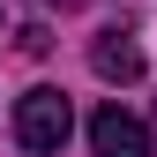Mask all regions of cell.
Returning <instances> with one entry per match:
<instances>
[{
  "label": "cell",
  "instance_id": "7a4b0ae2",
  "mask_svg": "<svg viewBox=\"0 0 157 157\" xmlns=\"http://www.w3.org/2000/svg\"><path fill=\"white\" fill-rule=\"evenodd\" d=\"M90 150L97 157H150V127L120 105H97L90 112Z\"/></svg>",
  "mask_w": 157,
  "mask_h": 157
},
{
  "label": "cell",
  "instance_id": "3957f363",
  "mask_svg": "<svg viewBox=\"0 0 157 157\" xmlns=\"http://www.w3.org/2000/svg\"><path fill=\"white\" fill-rule=\"evenodd\" d=\"M90 67L105 75V82H135V75H142V52H135L120 30H105V37L90 45Z\"/></svg>",
  "mask_w": 157,
  "mask_h": 157
},
{
  "label": "cell",
  "instance_id": "6da1fadb",
  "mask_svg": "<svg viewBox=\"0 0 157 157\" xmlns=\"http://www.w3.org/2000/svg\"><path fill=\"white\" fill-rule=\"evenodd\" d=\"M67 135H75V112H67L60 90H23L15 97V142H23L30 157H52Z\"/></svg>",
  "mask_w": 157,
  "mask_h": 157
},
{
  "label": "cell",
  "instance_id": "277c9868",
  "mask_svg": "<svg viewBox=\"0 0 157 157\" xmlns=\"http://www.w3.org/2000/svg\"><path fill=\"white\" fill-rule=\"evenodd\" d=\"M60 8H82V0H60Z\"/></svg>",
  "mask_w": 157,
  "mask_h": 157
}]
</instances>
